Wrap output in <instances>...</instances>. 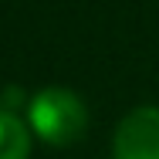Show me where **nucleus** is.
<instances>
[{
  "label": "nucleus",
  "instance_id": "1",
  "mask_svg": "<svg viewBox=\"0 0 159 159\" xmlns=\"http://www.w3.org/2000/svg\"><path fill=\"white\" fill-rule=\"evenodd\" d=\"M27 125L41 142L64 149V146H71L75 139L85 135L88 108L71 88L48 85V88L34 92L31 102H27Z\"/></svg>",
  "mask_w": 159,
  "mask_h": 159
},
{
  "label": "nucleus",
  "instance_id": "2",
  "mask_svg": "<svg viewBox=\"0 0 159 159\" xmlns=\"http://www.w3.org/2000/svg\"><path fill=\"white\" fill-rule=\"evenodd\" d=\"M112 159H159V108L139 105L115 125Z\"/></svg>",
  "mask_w": 159,
  "mask_h": 159
},
{
  "label": "nucleus",
  "instance_id": "3",
  "mask_svg": "<svg viewBox=\"0 0 159 159\" xmlns=\"http://www.w3.org/2000/svg\"><path fill=\"white\" fill-rule=\"evenodd\" d=\"M31 156V132L17 119V112L0 108V159H27Z\"/></svg>",
  "mask_w": 159,
  "mask_h": 159
}]
</instances>
